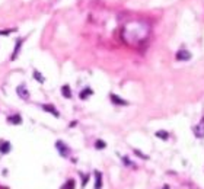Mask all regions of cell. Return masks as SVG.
I'll list each match as a JSON object with an SVG mask.
<instances>
[{
  "label": "cell",
  "instance_id": "obj_14",
  "mask_svg": "<svg viewBox=\"0 0 204 189\" xmlns=\"http://www.w3.org/2000/svg\"><path fill=\"white\" fill-rule=\"evenodd\" d=\"M32 74H34V77L37 79V81H40V83H44V81H45V77L41 74L38 70H34V73H32Z\"/></svg>",
  "mask_w": 204,
  "mask_h": 189
},
{
  "label": "cell",
  "instance_id": "obj_19",
  "mask_svg": "<svg viewBox=\"0 0 204 189\" xmlns=\"http://www.w3.org/2000/svg\"><path fill=\"white\" fill-rule=\"evenodd\" d=\"M162 189H171V188H169V185H165V186H163Z\"/></svg>",
  "mask_w": 204,
  "mask_h": 189
},
{
  "label": "cell",
  "instance_id": "obj_17",
  "mask_svg": "<svg viewBox=\"0 0 204 189\" xmlns=\"http://www.w3.org/2000/svg\"><path fill=\"white\" fill-rule=\"evenodd\" d=\"M134 153H136V154H137L139 157H141V159H144V160H147V159H149V157H147L146 154H143V153H141V151H140V150H134Z\"/></svg>",
  "mask_w": 204,
  "mask_h": 189
},
{
  "label": "cell",
  "instance_id": "obj_8",
  "mask_svg": "<svg viewBox=\"0 0 204 189\" xmlns=\"http://www.w3.org/2000/svg\"><path fill=\"white\" fill-rule=\"evenodd\" d=\"M42 109H44L45 112H50L53 116H57V118L60 116V112H58V111H57L53 105H42Z\"/></svg>",
  "mask_w": 204,
  "mask_h": 189
},
{
  "label": "cell",
  "instance_id": "obj_6",
  "mask_svg": "<svg viewBox=\"0 0 204 189\" xmlns=\"http://www.w3.org/2000/svg\"><path fill=\"white\" fill-rule=\"evenodd\" d=\"M109 98H111L112 103H115V105H121V106H125V105H128V102H127V101H124V99H121V98H120L118 95H114V93H112V95H111Z\"/></svg>",
  "mask_w": 204,
  "mask_h": 189
},
{
  "label": "cell",
  "instance_id": "obj_7",
  "mask_svg": "<svg viewBox=\"0 0 204 189\" xmlns=\"http://www.w3.org/2000/svg\"><path fill=\"white\" fill-rule=\"evenodd\" d=\"M7 122L13 124V125H19V124H22V116L21 115H10V116H7Z\"/></svg>",
  "mask_w": 204,
  "mask_h": 189
},
{
  "label": "cell",
  "instance_id": "obj_18",
  "mask_svg": "<svg viewBox=\"0 0 204 189\" xmlns=\"http://www.w3.org/2000/svg\"><path fill=\"white\" fill-rule=\"evenodd\" d=\"M122 161H124V164H128V166H131V161H130V159H127V157H122Z\"/></svg>",
  "mask_w": 204,
  "mask_h": 189
},
{
  "label": "cell",
  "instance_id": "obj_9",
  "mask_svg": "<svg viewBox=\"0 0 204 189\" xmlns=\"http://www.w3.org/2000/svg\"><path fill=\"white\" fill-rule=\"evenodd\" d=\"M102 188V175L101 172H95V189H101Z\"/></svg>",
  "mask_w": 204,
  "mask_h": 189
},
{
  "label": "cell",
  "instance_id": "obj_3",
  "mask_svg": "<svg viewBox=\"0 0 204 189\" xmlns=\"http://www.w3.org/2000/svg\"><path fill=\"white\" fill-rule=\"evenodd\" d=\"M194 135L197 138H204V116L201 118V121L194 127Z\"/></svg>",
  "mask_w": 204,
  "mask_h": 189
},
{
  "label": "cell",
  "instance_id": "obj_10",
  "mask_svg": "<svg viewBox=\"0 0 204 189\" xmlns=\"http://www.w3.org/2000/svg\"><path fill=\"white\" fill-rule=\"evenodd\" d=\"M61 95H63L66 99H70V98H72V89H70L69 84H64V86L61 87Z\"/></svg>",
  "mask_w": 204,
  "mask_h": 189
},
{
  "label": "cell",
  "instance_id": "obj_12",
  "mask_svg": "<svg viewBox=\"0 0 204 189\" xmlns=\"http://www.w3.org/2000/svg\"><path fill=\"white\" fill-rule=\"evenodd\" d=\"M92 95H93V90H92V89H89V87H86L83 92L79 93V98H80V99H86L87 96H92Z\"/></svg>",
  "mask_w": 204,
  "mask_h": 189
},
{
  "label": "cell",
  "instance_id": "obj_15",
  "mask_svg": "<svg viewBox=\"0 0 204 189\" xmlns=\"http://www.w3.org/2000/svg\"><path fill=\"white\" fill-rule=\"evenodd\" d=\"M63 189H75V181H73V179H69V181L64 183Z\"/></svg>",
  "mask_w": 204,
  "mask_h": 189
},
{
  "label": "cell",
  "instance_id": "obj_16",
  "mask_svg": "<svg viewBox=\"0 0 204 189\" xmlns=\"http://www.w3.org/2000/svg\"><path fill=\"white\" fill-rule=\"evenodd\" d=\"M95 147H96L98 150H102V149H105V147H107V143H105V141H102V140H98V141L95 143Z\"/></svg>",
  "mask_w": 204,
  "mask_h": 189
},
{
  "label": "cell",
  "instance_id": "obj_5",
  "mask_svg": "<svg viewBox=\"0 0 204 189\" xmlns=\"http://www.w3.org/2000/svg\"><path fill=\"white\" fill-rule=\"evenodd\" d=\"M10 150H12V144H10L9 141L0 140V153H1V154H7Z\"/></svg>",
  "mask_w": 204,
  "mask_h": 189
},
{
  "label": "cell",
  "instance_id": "obj_2",
  "mask_svg": "<svg viewBox=\"0 0 204 189\" xmlns=\"http://www.w3.org/2000/svg\"><path fill=\"white\" fill-rule=\"evenodd\" d=\"M16 93H18V96H19L21 99H23V101H28V99H29V92H28L25 83H22V84H19V86L16 87Z\"/></svg>",
  "mask_w": 204,
  "mask_h": 189
},
{
  "label": "cell",
  "instance_id": "obj_1",
  "mask_svg": "<svg viewBox=\"0 0 204 189\" xmlns=\"http://www.w3.org/2000/svg\"><path fill=\"white\" fill-rule=\"evenodd\" d=\"M55 149H57V151L60 153L61 157H69V154H70V149H69L63 141H55Z\"/></svg>",
  "mask_w": 204,
  "mask_h": 189
},
{
  "label": "cell",
  "instance_id": "obj_11",
  "mask_svg": "<svg viewBox=\"0 0 204 189\" xmlns=\"http://www.w3.org/2000/svg\"><path fill=\"white\" fill-rule=\"evenodd\" d=\"M22 39H18L16 41V45H15V51H13V54H12V57H10V60H16V57H18V54H19V50H21V45H22Z\"/></svg>",
  "mask_w": 204,
  "mask_h": 189
},
{
  "label": "cell",
  "instance_id": "obj_4",
  "mask_svg": "<svg viewBox=\"0 0 204 189\" xmlns=\"http://www.w3.org/2000/svg\"><path fill=\"white\" fill-rule=\"evenodd\" d=\"M175 58H176L178 61H188V60H191V52L187 51V50H181V51L176 52Z\"/></svg>",
  "mask_w": 204,
  "mask_h": 189
},
{
  "label": "cell",
  "instance_id": "obj_13",
  "mask_svg": "<svg viewBox=\"0 0 204 189\" xmlns=\"http://www.w3.org/2000/svg\"><path fill=\"white\" fill-rule=\"evenodd\" d=\"M156 137L161 138V140H163V141H166V140L169 138V134H168L166 131H163V130H159V131H156Z\"/></svg>",
  "mask_w": 204,
  "mask_h": 189
}]
</instances>
